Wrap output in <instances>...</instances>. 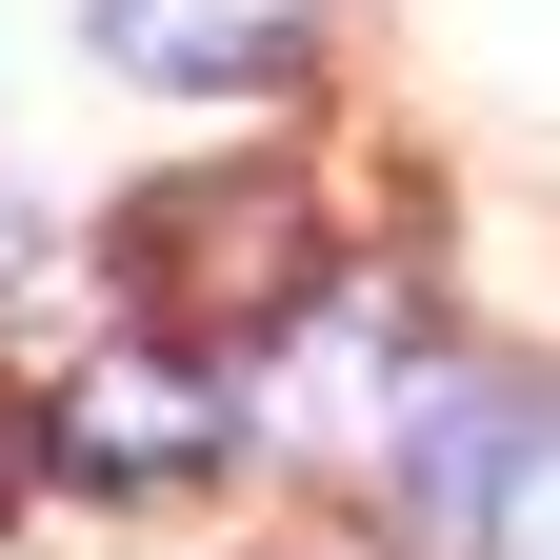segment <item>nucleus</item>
<instances>
[{
	"mask_svg": "<svg viewBox=\"0 0 560 560\" xmlns=\"http://www.w3.org/2000/svg\"><path fill=\"white\" fill-rule=\"evenodd\" d=\"M540 460H560V381H501V361L420 381V420H381V480H400V521H420V540H480Z\"/></svg>",
	"mask_w": 560,
	"mask_h": 560,
	"instance_id": "f03ea898",
	"label": "nucleus"
},
{
	"mask_svg": "<svg viewBox=\"0 0 560 560\" xmlns=\"http://www.w3.org/2000/svg\"><path fill=\"white\" fill-rule=\"evenodd\" d=\"M21 480H40V420H21V400H0V521H21Z\"/></svg>",
	"mask_w": 560,
	"mask_h": 560,
	"instance_id": "39448f33",
	"label": "nucleus"
},
{
	"mask_svg": "<svg viewBox=\"0 0 560 560\" xmlns=\"http://www.w3.org/2000/svg\"><path fill=\"white\" fill-rule=\"evenodd\" d=\"M120 280H140V320L161 340H280L320 301V200L280 180V161H221V180H161V200H120Z\"/></svg>",
	"mask_w": 560,
	"mask_h": 560,
	"instance_id": "f257e3e1",
	"label": "nucleus"
},
{
	"mask_svg": "<svg viewBox=\"0 0 560 560\" xmlns=\"http://www.w3.org/2000/svg\"><path fill=\"white\" fill-rule=\"evenodd\" d=\"M101 60L161 101H221V81H280L301 60V0H101Z\"/></svg>",
	"mask_w": 560,
	"mask_h": 560,
	"instance_id": "20e7f679",
	"label": "nucleus"
},
{
	"mask_svg": "<svg viewBox=\"0 0 560 560\" xmlns=\"http://www.w3.org/2000/svg\"><path fill=\"white\" fill-rule=\"evenodd\" d=\"M221 361H81L60 381V460L120 480V501H161V480H221Z\"/></svg>",
	"mask_w": 560,
	"mask_h": 560,
	"instance_id": "7ed1b4c3",
	"label": "nucleus"
}]
</instances>
